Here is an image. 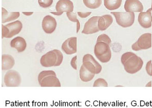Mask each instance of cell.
Masks as SVG:
<instances>
[{
    "label": "cell",
    "instance_id": "6da1fadb",
    "mask_svg": "<svg viewBox=\"0 0 152 108\" xmlns=\"http://www.w3.org/2000/svg\"><path fill=\"white\" fill-rule=\"evenodd\" d=\"M121 61L127 73L134 74L142 68L143 62L140 57L132 52H126L122 55Z\"/></svg>",
    "mask_w": 152,
    "mask_h": 108
},
{
    "label": "cell",
    "instance_id": "7a4b0ae2",
    "mask_svg": "<svg viewBox=\"0 0 152 108\" xmlns=\"http://www.w3.org/2000/svg\"><path fill=\"white\" fill-rule=\"evenodd\" d=\"M94 53L97 59L102 63L108 62L112 57L110 46L105 42H97L95 46Z\"/></svg>",
    "mask_w": 152,
    "mask_h": 108
},
{
    "label": "cell",
    "instance_id": "3957f363",
    "mask_svg": "<svg viewBox=\"0 0 152 108\" xmlns=\"http://www.w3.org/2000/svg\"><path fill=\"white\" fill-rule=\"evenodd\" d=\"M110 13L114 15L117 23L122 27L126 28L131 26L134 23L135 19L134 12H111Z\"/></svg>",
    "mask_w": 152,
    "mask_h": 108
},
{
    "label": "cell",
    "instance_id": "277c9868",
    "mask_svg": "<svg viewBox=\"0 0 152 108\" xmlns=\"http://www.w3.org/2000/svg\"><path fill=\"white\" fill-rule=\"evenodd\" d=\"M152 47V34L146 33L142 35L136 42L132 46V48L135 51L148 49Z\"/></svg>",
    "mask_w": 152,
    "mask_h": 108
},
{
    "label": "cell",
    "instance_id": "5b68a950",
    "mask_svg": "<svg viewBox=\"0 0 152 108\" xmlns=\"http://www.w3.org/2000/svg\"><path fill=\"white\" fill-rule=\"evenodd\" d=\"M4 82L7 87H17L21 84V77L17 71L10 70L4 76Z\"/></svg>",
    "mask_w": 152,
    "mask_h": 108
},
{
    "label": "cell",
    "instance_id": "8992f818",
    "mask_svg": "<svg viewBox=\"0 0 152 108\" xmlns=\"http://www.w3.org/2000/svg\"><path fill=\"white\" fill-rule=\"evenodd\" d=\"M74 4L70 0H59L56 6L57 12H51L50 13L56 15H60L64 12H72L74 11Z\"/></svg>",
    "mask_w": 152,
    "mask_h": 108
},
{
    "label": "cell",
    "instance_id": "52a82bcc",
    "mask_svg": "<svg viewBox=\"0 0 152 108\" xmlns=\"http://www.w3.org/2000/svg\"><path fill=\"white\" fill-rule=\"evenodd\" d=\"M100 17L94 16L88 20V21L85 23L83 30L82 33L84 34H93L98 32L99 29L98 26V21Z\"/></svg>",
    "mask_w": 152,
    "mask_h": 108
},
{
    "label": "cell",
    "instance_id": "ba28073f",
    "mask_svg": "<svg viewBox=\"0 0 152 108\" xmlns=\"http://www.w3.org/2000/svg\"><path fill=\"white\" fill-rule=\"evenodd\" d=\"M57 61V54L53 50L42 56L40 59V63L43 67L50 68L55 66Z\"/></svg>",
    "mask_w": 152,
    "mask_h": 108
},
{
    "label": "cell",
    "instance_id": "9c48e42d",
    "mask_svg": "<svg viewBox=\"0 0 152 108\" xmlns=\"http://www.w3.org/2000/svg\"><path fill=\"white\" fill-rule=\"evenodd\" d=\"M77 37H70L65 40L62 45L61 48L67 55H72L77 52Z\"/></svg>",
    "mask_w": 152,
    "mask_h": 108
},
{
    "label": "cell",
    "instance_id": "30bf717a",
    "mask_svg": "<svg viewBox=\"0 0 152 108\" xmlns=\"http://www.w3.org/2000/svg\"><path fill=\"white\" fill-rule=\"evenodd\" d=\"M57 25V21L51 15H46L42 21V29L46 34H50L55 30Z\"/></svg>",
    "mask_w": 152,
    "mask_h": 108
},
{
    "label": "cell",
    "instance_id": "8fae6325",
    "mask_svg": "<svg viewBox=\"0 0 152 108\" xmlns=\"http://www.w3.org/2000/svg\"><path fill=\"white\" fill-rule=\"evenodd\" d=\"M151 8L146 12H141L138 15V21L139 24L144 29H148L152 26V15Z\"/></svg>",
    "mask_w": 152,
    "mask_h": 108
},
{
    "label": "cell",
    "instance_id": "7c38bea8",
    "mask_svg": "<svg viewBox=\"0 0 152 108\" xmlns=\"http://www.w3.org/2000/svg\"><path fill=\"white\" fill-rule=\"evenodd\" d=\"M124 9L126 12H142L143 6L139 0H126L124 4Z\"/></svg>",
    "mask_w": 152,
    "mask_h": 108
},
{
    "label": "cell",
    "instance_id": "4fadbf2b",
    "mask_svg": "<svg viewBox=\"0 0 152 108\" xmlns=\"http://www.w3.org/2000/svg\"><path fill=\"white\" fill-rule=\"evenodd\" d=\"M42 87H60L61 84L57 76L50 75L45 77L40 83Z\"/></svg>",
    "mask_w": 152,
    "mask_h": 108
},
{
    "label": "cell",
    "instance_id": "5bb4252c",
    "mask_svg": "<svg viewBox=\"0 0 152 108\" xmlns=\"http://www.w3.org/2000/svg\"><path fill=\"white\" fill-rule=\"evenodd\" d=\"M5 26L9 30V35L7 38H11L20 33L22 29L23 25L21 21H15L8 24Z\"/></svg>",
    "mask_w": 152,
    "mask_h": 108
},
{
    "label": "cell",
    "instance_id": "9a60e30c",
    "mask_svg": "<svg viewBox=\"0 0 152 108\" xmlns=\"http://www.w3.org/2000/svg\"><path fill=\"white\" fill-rule=\"evenodd\" d=\"M10 46L12 48L17 49L19 53H21L25 51L26 48L27 44L24 38L21 37H17L11 41Z\"/></svg>",
    "mask_w": 152,
    "mask_h": 108
},
{
    "label": "cell",
    "instance_id": "2e32d148",
    "mask_svg": "<svg viewBox=\"0 0 152 108\" xmlns=\"http://www.w3.org/2000/svg\"><path fill=\"white\" fill-rule=\"evenodd\" d=\"M113 22V17L110 15H105L100 17L98 21V26L99 30L101 31L106 30L112 24Z\"/></svg>",
    "mask_w": 152,
    "mask_h": 108
},
{
    "label": "cell",
    "instance_id": "e0dca14e",
    "mask_svg": "<svg viewBox=\"0 0 152 108\" xmlns=\"http://www.w3.org/2000/svg\"><path fill=\"white\" fill-rule=\"evenodd\" d=\"M15 64V60L10 55L4 54L2 56V70L8 71L12 69Z\"/></svg>",
    "mask_w": 152,
    "mask_h": 108
},
{
    "label": "cell",
    "instance_id": "ac0fdd59",
    "mask_svg": "<svg viewBox=\"0 0 152 108\" xmlns=\"http://www.w3.org/2000/svg\"><path fill=\"white\" fill-rule=\"evenodd\" d=\"M79 75L80 79L82 82H87L93 79L95 77V74H94L92 72H91L82 64L80 68Z\"/></svg>",
    "mask_w": 152,
    "mask_h": 108
},
{
    "label": "cell",
    "instance_id": "d6986e66",
    "mask_svg": "<svg viewBox=\"0 0 152 108\" xmlns=\"http://www.w3.org/2000/svg\"><path fill=\"white\" fill-rule=\"evenodd\" d=\"M19 12H8L5 8H2V22L6 23L8 22L13 21L18 19L20 17Z\"/></svg>",
    "mask_w": 152,
    "mask_h": 108
},
{
    "label": "cell",
    "instance_id": "ffe728a7",
    "mask_svg": "<svg viewBox=\"0 0 152 108\" xmlns=\"http://www.w3.org/2000/svg\"><path fill=\"white\" fill-rule=\"evenodd\" d=\"M122 0H104V5L107 10H117L121 5Z\"/></svg>",
    "mask_w": 152,
    "mask_h": 108
},
{
    "label": "cell",
    "instance_id": "44dd1931",
    "mask_svg": "<svg viewBox=\"0 0 152 108\" xmlns=\"http://www.w3.org/2000/svg\"><path fill=\"white\" fill-rule=\"evenodd\" d=\"M89 61L90 62H91L95 65V68H96V71H97L96 74H98L101 72V70H102V66L99 64V62H98L96 60V59L94 58L92 55L88 54L84 56L83 58V62L85 61Z\"/></svg>",
    "mask_w": 152,
    "mask_h": 108
},
{
    "label": "cell",
    "instance_id": "7402d4cb",
    "mask_svg": "<svg viewBox=\"0 0 152 108\" xmlns=\"http://www.w3.org/2000/svg\"><path fill=\"white\" fill-rule=\"evenodd\" d=\"M83 2L85 6L90 9H96L102 4V0H83Z\"/></svg>",
    "mask_w": 152,
    "mask_h": 108
},
{
    "label": "cell",
    "instance_id": "603a6c76",
    "mask_svg": "<svg viewBox=\"0 0 152 108\" xmlns=\"http://www.w3.org/2000/svg\"><path fill=\"white\" fill-rule=\"evenodd\" d=\"M66 15L69 20L73 22L77 23V32L78 33L80 29V23L79 21L77 19V14L74 12H66Z\"/></svg>",
    "mask_w": 152,
    "mask_h": 108
},
{
    "label": "cell",
    "instance_id": "cb8c5ba5",
    "mask_svg": "<svg viewBox=\"0 0 152 108\" xmlns=\"http://www.w3.org/2000/svg\"><path fill=\"white\" fill-rule=\"evenodd\" d=\"M50 75H53V76H56V74L55 72H53V71H43L42 72L40 73V74L38 75V82L40 83V82H41L43 78H45V77Z\"/></svg>",
    "mask_w": 152,
    "mask_h": 108
},
{
    "label": "cell",
    "instance_id": "d4e9b609",
    "mask_svg": "<svg viewBox=\"0 0 152 108\" xmlns=\"http://www.w3.org/2000/svg\"><path fill=\"white\" fill-rule=\"evenodd\" d=\"M99 42H105L110 46H111V44H112L111 39L106 34H102L98 36V37L97 38V43Z\"/></svg>",
    "mask_w": 152,
    "mask_h": 108
},
{
    "label": "cell",
    "instance_id": "484cf974",
    "mask_svg": "<svg viewBox=\"0 0 152 108\" xmlns=\"http://www.w3.org/2000/svg\"><path fill=\"white\" fill-rule=\"evenodd\" d=\"M93 87H108L107 82H106L105 80L103 78H98L94 83Z\"/></svg>",
    "mask_w": 152,
    "mask_h": 108
},
{
    "label": "cell",
    "instance_id": "4316f807",
    "mask_svg": "<svg viewBox=\"0 0 152 108\" xmlns=\"http://www.w3.org/2000/svg\"><path fill=\"white\" fill-rule=\"evenodd\" d=\"M40 7L43 8L50 7L53 3V0H38Z\"/></svg>",
    "mask_w": 152,
    "mask_h": 108
},
{
    "label": "cell",
    "instance_id": "83f0119b",
    "mask_svg": "<svg viewBox=\"0 0 152 108\" xmlns=\"http://www.w3.org/2000/svg\"><path fill=\"white\" fill-rule=\"evenodd\" d=\"M53 51H55L56 53L57 54V62L56 63L55 66H58L61 65L63 61V55L61 53V51L58 49H53Z\"/></svg>",
    "mask_w": 152,
    "mask_h": 108
},
{
    "label": "cell",
    "instance_id": "f1b7e54d",
    "mask_svg": "<svg viewBox=\"0 0 152 108\" xmlns=\"http://www.w3.org/2000/svg\"><path fill=\"white\" fill-rule=\"evenodd\" d=\"M152 61L150 60L147 62L145 67L146 73L149 76H152Z\"/></svg>",
    "mask_w": 152,
    "mask_h": 108
},
{
    "label": "cell",
    "instance_id": "f546056e",
    "mask_svg": "<svg viewBox=\"0 0 152 108\" xmlns=\"http://www.w3.org/2000/svg\"><path fill=\"white\" fill-rule=\"evenodd\" d=\"M9 35V30L6 26L4 25H2V39L4 38H7L8 36Z\"/></svg>",
    "mask_w": 152,
    "mask_h": 108
},
{
    "label": "cell",
    "instance_id": "4dcf8cb0",
    "mask_svg": "<svg viewBox=\"0 0 152 108\" xmlns=\"http://www.w3.org/2000/svg\"><path fill=\"white\" fill-rule=\"evenodd\" d=\"M77 56H75V57L72 58V59L70 61V65L72 66V68H74L75 70H77Z\"/></svg>",
    "mask_w": 152,
    "mask_h": 108
},
{
    "label": "cell",
    "instance_id": "1f68e13d",
    "mask_svg": "<svg viewBox=\"0 0 152 108\" xmlns=\"http://www.w3.org/2000/svg\"><path fill=\"white\" fill-rule=\"evenodd\" d=\"M78 15L80 18H86L88 17L89 15H91V12H78Z\"/></svg>",
    "mask_w": 152,
    "mask_h": 108
},
{
    "label": "cell",
    "instance_id": "d6a6232c",
    "mask_svg": "<svg viewBox=\"0 0 152 108\" xmlns=\"http://www.w3.org/2000/svg\"><path fill=\"white\" fill-rule=\"evenodd\" d=\"M23 13L24 15H27V16H29V15H31L33 14V12H23Z\"/></svg>",
    "mask_w": 152,
    "mask_h": 108
},
{
    "label": "cell",
    "instance_id": "836d02e7",
    "mask_svg": "<svg viewBox=\"0 0 152 108\" xmlns=\"http://www.w3.org/2000/svg\"><path fill=\"white\" fill-rule=\"evenodd\" d=\"M152 87V82H149V84H148L146 85V87Z\"/></svg>",
    "mask_w": 152,
    "mask_h": 108
},
{
    "label": "cell",
    "instance_id": "e575fe53",
    "mask_svg": "<svg viewBox=\"0 0 152 108\" xmlns=\"http://www.w3.org/2000/svg\"><path fill=\"white\" fill-rule=\"evenodd\" d=\"M151 9H152V7H151Z\"/></svg>",
    "mask_w": 152,
    "mask_h": 108
}]
</instances>
